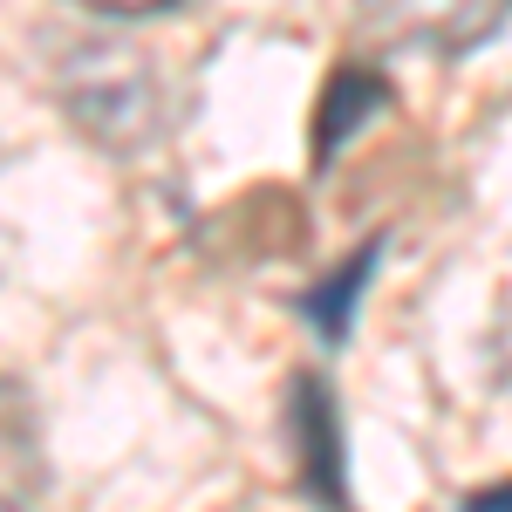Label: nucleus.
Here are the masks:
<instances>
[{
    "mask_svg": "<svg viewBox=\"0 0 512 512\" xmlns=\"http://www.w3.org/2000/svg\"><path fill=\"white\" fill-rule=\"evenodd\" d=\"M7 512H21V506H7Z\"/></svg>",
    "mask_w": 512,
    "mask_h": 512,
    "instance_id": "obj_4",
    "label": "nucleus"
},
{
    "mask_svg": "<svg viewBox=\"0 0 512 512\" xmlns=\"http://www.w3.org/2000/svg\"><path fill=\"white\" fill-rule=\"evenodd\" d=\"M376 35L431 55H465L512 14V0H362Z\"/></svg>",
    "mask_w": 512,
    "mask_h": 512,
    "instance_id": "obj_1",
    "label": "nucleus"
},
{
    "mask_svg": "<svg viewBox=\"0 0 512 512\" xmlns=\"http://www.w3.org/2000/svg\"><path fill=\"white\" fill-rule=\"evenodd\" d=\"M82 7H103V14H164L178 0H82Z\"/></svg>",
    "mask_w": 512,
    "mask_h": 512,
    "instance_id": "obj_2",
    "label": "nucleus"
},
{
    "mask_svg": "<svg viewBox=\"0 0 512 512\" xmlns=\"http://www.w3.org/2000/svg\"><path fill=\"white\" fill-rule=\"evenodd\" d=\"M465 512H512V492H485V499H472Z\"/></svg>",
    "mask_w": 512,
    "mask_h": 512,
    "instance_id": "obj_3",
    "label": "nucleus"
}]
</instances>
